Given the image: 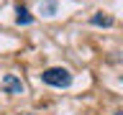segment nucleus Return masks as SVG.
<instances>
[{
	"label": "nucleus",
	"mask_w": 123,
	"mask_h": 115,
	"mask_svg": "<svg viewBox=\"0 0 123 115\" xmlns=\"http://www.w3.org/2000/svg\"><path fill=\"white\" fill-rule=\"evenodd\" d=\"M113 115H123V110H118V113H113Z\"/></svg>",
	"instance_id": "obj_6"
},
{
	"label": "nucleus",
	"mask_w": 123,
	"mask_h": 115,
	"mask_svg": "<svg viewBox=\"0 0 123 115\" xmlns=\"http://www.w3.org/2000/svg\"><path fill=\"white\" fill-rule=\"evenodd\" d=\"M90 23H92V26H103V28H110L115 21H113V15H108V13H95V15L90 18Z\"/></svg>",
	"instance_id": "obj_4"
},
{
	"label": "nucleus",
	"mask_w": 123,
	"mask_h": 115,
	"mask_svg": "<svg viewBox=\"0 0 123 115\" xmlns=\"http://www.w3.org/2000/svg\"><path fill=\"white\" fill-rule=\"evenodd\" d=\"M41 10H44V15H54L56 13V0H44L41 3Z\"/></svg>",
	"instance_id": "obj_5"
},
{
	"label": "nucleus",
	"mask_w": 123,
	"mask_h": 115,
	"mask_svg": "<svg viewBox=\"0 0 123 115\" xmlns=\"http://www.w3.org/2000/svg\"><path fill=\"white\" fill-rule=\"evenodd\" d=\"M15 23H18V26H31V23H33V15L28 13V8H26V5H18V8H15Z\"/></svg>",
	"instance_id": "obj_3"
},
{
	"label": "nucleus",
	"mask_w": 123,
	"mask_h": 115,
	"mask_svg": "<svg viewBox=\"0 0 123 115\" xmlns=\"http://www.w3.org/2000/svg\"><path fill=\"white\" fill-rule=\"evenodd\" d=\"M0 90L5 92V95H23V82L15 74H5L3 82H0Z\"/></svg>",
	"instance_id": "obj_2"
},
{
	"label": "nucleus",
	"mask_w": 123,
	"mask_h": 115,
	"mask_svg": "<svg viewBox=\"0 0 123 115\" xmlns=\"http://www.w3.org/2000/svg\"><path fill=\"white\" fill-rule=\"evenodd\" d=\"M21 115H36V113H21Z\"/></svg>",
	"instance_id": "obj_7"
},
{
	"label": "nucleus",
	"mask_w": 123,
	"mask_h": 115,
	"mask_svg": "<svg viewBox=\"0 0 123 115\" xmlns=\"http://www.w3.org/2000/svg\"><path fill=\"white\" fill-rule=\"evenodd\" d=\"M41 82L49 84V87H56V90H64L72 84V72L64 67H49L41 72Z\"/></svg>",
	"instance_id": "obj_1"
}]
</instances>
